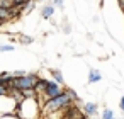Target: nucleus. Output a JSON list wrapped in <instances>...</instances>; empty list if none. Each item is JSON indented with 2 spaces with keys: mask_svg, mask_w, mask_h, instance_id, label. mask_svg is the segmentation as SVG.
<instances>
[{
  "mask_svg": "<svg viewBox=\"0 0 124 119\" xmlns=\"http://www.w3.org/2000/svg\"><path fill=\"white\" fill-rule=\"evenodd\" d=\"M41 109H43V104L38 97L24 99L17 105V116H19V119H39Z\"/></svg>",
  "mask_w": 124,
  "mask_h": 119,
  "instance_id": "1",
  "label": "nucleus"
},
{
  "mask_svg": "<svg viewBox=\"0 0 124 119\" xmlns=\"http://www.w3.org/2000/svg\"><path fill=\"white\" fill-rule=\"evenodd\" d=\"M70 104H73L71 97H70L66 92H63V94H60L56 99H51V100L44 102L41 111H43V114H44V116H48V114H51V112H56V111H61V109L68 107Z\"/></svg>",
  "mask_w": 124,
  "mask_h": 119,
  "instance_id": "2",
  "label": "nucleus"
},
{
  "mask_svg": "<svg viewBox=\"0 0 124 119\" xmlns=\"http://www.w3.org/2000/svg\"><path fill=\"white\" fill-rule=\"evenodd\" d=\"M39 82V75L38 73H27L24 77H14L10 88H19V90H26V88H34Z\"/></svg>",
  "mask_w": 124,
  "mask_h": 119,
  "instance_id": "3",
  "label": "nucleus"
},
{
  "mask_svg": "<svg viewBox=\"0 0 124 119\" xmlns=\"http://www.w3.org/2000/svg\"><path fill=\"white\" fill-rule=\"evenodd\" d=\"M17 102L10 95L0 97V116H17Z\"/></svg>",
  "mask_w": 124,
  "mask_h": 119,
  "instance_id": "4",
  "label": "nucleus"
},
{
  "mask_svg": "<svg viewBox=\"0 0 124 119\" xmlns=\"http://www.w3.org/2000/svg\"><path fill=\"white\" fill-rule=\"evenodd\" d=\"M65 90H63V87L58 83V82H54V80H49V83H48V87H46V90H44V94L43 95H39L38 99L41 100V104H44V102H48V100H51V99H56L60 94H63Z\"/></svg>",
  "mask_w": 124,
  "mask_h": 119,
  "instance_id": "5",
  "label": "nucleus"
},
{
  "mask_svg": "<svg viewBox=\"0 0 124 119\" xmlns=\"http://www.w3.org/2000/svg\"><path fill=\"white\" fill-rule=\"evenodd\" d=\"M83 112H85V116H93V117H97L99 104H97V102H87V104H83Z\"/></svg>",
  "mask_w": 124,
  "mask_h": 119,
  "instance_id": "6",
  "label": "nucleus"
},
{
  "mask_svg": "<svg viewBox=\"0 0 124 119\" xmlns=\"http://www.w3.org/2000/svg\"><path fill=\"white\" fill-rule=\"evenodd\" d=\"M54 5L53 4H46V5H43L41 7V16H43V19H51L53 16H54Z\"/></svg>",
  "mask_w": 124,
  "mask_h": 119,
  "instance_id": "7",
  "label": "nucleus"
},
{
  "mask_svg": "<svg viewBox=\"0 0 124 119\" xmlns=\"http://www.w3.org/2000/svg\"><path fill=\"white\" fill-rule=\"evenodd\" d=\"M102 80V73L97 68H90L88 70V83H99Z\"/></svg>",
  "mask_w": 124,
  "mask_h": 119,
  "instance_id": "8",
  "label": "nucleus"
},
{
  "mask_svg": "<svg viewBox=\"0 0 124 119\" xmlns=\"http://www.w3.org/2000/svg\"><path fill=\"white\" fill-rule=\"evenodd\" d=\"M48 83H49V80H46V78H43V77H39V82H38V85L34 87V88H36V92H38V97L44 94V90H46V87H48Z\"/></svg>",
  "mask_w": 124,
  "mask_h": 119,
  "instance_id": "9",
  "label": "nucleus"
},
{
  "mask_svg": "<svg viewBox=\"0 0 124 119\" xmlns=\"http://www.w3.org/2000/svg\"><path fill=\"white\" fill-rule=\"evenodd\" d=\"M9 95H10V97H12V99H14V100H16L17 104H21V102H22V100L26 99V97H24V94H22V90H19V88H14V87L10 88Z\"/></svg>",
  "mask_w": 124,
  "mask_h": 119,
  "instance_id": "10",
  "label": "nucleus"
},
{
  "mask_svg": "<svg viewBox=\"0 0 124 119\" xmlns=\"http://www.w3.org/2000/svg\"><path fill=\"white\" fill-rule=\"evenodd\" d=\"M49 73H51V77H53V80H54V82H58L60 85H63V83H65L63 73H61L58 68H51V70H49Z\"/></svg>",
  "mask_w": 124,
  "mask_h": 119,
  "instance_id": "11",
  "label": "nucleus"
},
{
  "mask_svg": "<svg viewBox=\"0 0 124 119\" xmlns=\"http://www.w3.org/2000/svg\"><path fill=\"white\" fill-rule=\"evenodd\" d=\"M0 17H2L5 22L12 21V9H0Z\"/></svg>",
  "mask_w": 124,
  "mask_h": 119,
  "instance_id": "12",
  "label": "nucleus"
},
{
  "mask_svg": "<svg viewBox=\"0 0 124 119\" xmlns=\"http://www.w3.org/2000/svg\"><path fill=\"white\" fill-rule=\"evenodd\" d=\"M19 43H21V44H31V43H34V38L22 34V36H19Z\"/></svg>",
  "mask_w": 124,
  "mask_h": 119,
  "instance_id": "13",
  "label": "nucleus"
},
{
  "mask_svg": "<svg viewBox=\"0 0 124 119\" xmlns=\"http://www.w3.org/2000/svg\"><path fill=\"white\" fill-rule=\"evenodd\" d=\"M22 94H24V97H26V99L38 97V92H36V88H26V90H22Z\"/></svg>",
  "mask_w": 124,
  "mask_h": 119,
  "instance_id": "14",
  "label": "nucleus"
},
{
  "mask_svg": "<svg viewBox=\"0 0 124 119\" xmlns=\"http://www.w3.org/2000/svg\"><path fill=\"white\" fill-rule=\"evenodd\" d=\"M112 117H116V116H114V111L109 109V107H105V109L102 111V119H112Z\"/></svg>",
  "mask_w": 124,
  "mask_h": 119,
  "instance_id": "15",
  "label": "nucleus"
},
{
  "mask_svg": "<svg viewBox=\"0 0 124 119\" xmlns=\"http://www.w3.org/2000/svg\"><path fill=\"white\" fill-rule=\"evenodd\" d=\"M14 0H0V9H12Z\"/></svg>",
  "mask_w": 124,
  "mask_h": 119,
  "instance_id": "16",
  "label": "nucleus"
},
{
  "mask_svg": "<svg viewBox=\"0 0 124 119\" xmlns=\"http://www.w3.org/2000/svg\"><path fill=\"white\" fill-rule=\"evenodd\" d=\"M16 48L12 46V44H0V51L2 53H10V51H14Z\"/></svg>",
  "mask_w": 124,
  "mask_h": 119,
  "instance_id": "17",
  "label": "nucleus"
},
{
  "mask_svg": "<svg viewBox=\"0 0 124 119\" xmlns=\"http://www.w3.org/2000/svg\"><path fill=\"white\" fill-rule=\"evenodd\" d=\"M65 92L71 97V100H73V102H75V100H78V95H77V92H75L73 88H65Z\"/></svg>",
  "mask_w": 124,
  "mask_h": 119,
  "instance_id": "18",
  "label": "nucleus"
},
{
  "mask_svg": "<svg viewBox=\"0 0 124 119\" xmlns=\"http://www.w3.org/2000/svg\"><path fill=\"white\" fill-rule=\"evenodd\" d=\"M53 5H54L56 9H60V10H63V9H65V4H63V0H53Z\"/></svg>",
  "mask_w": 124,
  "mask_h": 119,
  "instance_id": "19",
  "label": "nucleus"
},
{
  "mask_svg": "<svg viewBox=\"0 0 124 119\" xmlns=\"http://www.w3.org/2000/svg\"><path fill=\"white\" fill-rule=\"evenodd\" d=\"M9 92H10V88H9V87L0 85V97H2V95H9Z\"/></svg>",
  "mask_w": 124,
  "mask_h": 119,
  "instance_id": "20",
  "label": "nucleus"
},
{
  "mask_svg": "<svg viewBox=\"0 0 124 119\" xmlns=\"http://www.w3.org/2000/svg\"><path fill=\"white\" fill-rule=\"evenodd\" d=\"M12 75H14V77H24V75H27V71H24V70H16Z\"/></svg>",
  "mask_w": 124,
  "mask_h": 119,
  "instance_id": "21",
  "label": "nucleus"
},
{
  "mask_svg": "<svg viewBox=\"0 0 124 119\" xmlns=\"http://www.w3.org/2000/svg\"><path fill=\"white\" fill-rule=\"evenodd\" d=\"M63 32H65V34H70V32H71V26H70V24H65V26H63Z\"/></svg>",
  "mask_w": 124,
  "mask_h": 119,
  "instance_id": "22",
  "label": "nucleus"
},
{
  "mask_svg": "<svg viewBox=\"0 0 124 119\" xmlns=\"http://www.w3.org/2000/svg\"><path fill=\"white\" fill-rule=\"evenodd\" d=\"M119 109L124 112V97H122V95H121V99H119Z\"/></svg>",
  "mask_w": 124,
  "mask_h": 119,
  "instance_id": "23",
  "label": "nucleus"
},
{
  "mask_svg": "<svg viewBox=\"0 0 124 119\" xmlns=\"http://www.w3.org/2000/svg\"><path fill=\"white\" fill-rule=\"evenodd\" d=\"M0 119H19V116H0Z\"/></svg>",
  "mask_w": 124,
  "mask_h": 119,
  "instance_id": "24",
  "label": "nucleus"
},
{
  "mask_svg": "<svg viewBox=\"0 0 124 119\" xmlns=\"http://www.w3.org/2000/svg\"><path fill=\"white\" fill-rule=\"evenodd\" d=\"M119 7H121V9L124 10V0H119Z\"/></svg>",
  "mask_w": 124,
  "mask_h": 119,
  "instance_id": "25",
  "label": "nucleus"
},
{
  "mask_svg": "<svg viewBox=\"0 0 124 119\" xmlns=\"http://www.w3.org/2000/svg\"><path fill=\"white\" fill-rule=\"evenodd\" d=\"M4 24H5V21H4V19H2V17H0V27H2V26H4Z\"/></svg>",
  "mask_w": 124,
  "mask_h": 119,
  "instance_id": "26",
  "label": "nucleus"
},
{
  "mask_svg": "<svg viewBox=\"0 0 124 119\" xmlns=\"http://www.w3.org/2000/svg\"><path fill=\"white\" fill-rule=\"evenodd\" d=\"M36 2H44V0H36Z\"/></svg>",
  "mask_w": 124,
  "mask_h": 119,
  "instance_id": "27",
  "label": "nucleus"
},
{
  "mask_svg": "<svg viewBox=\"0 0 124 119\" xmlns=\"http://www.w3.org/2000/svg\"><path fill=\"white\" fill-rule=\"evenodd\" d=\"M112 119H117V117H112Z\"/></svg>",
  "mask_w": 124,
  "mask_h": 119,
  "instance_id": "28",
  "label": "nucleus"
},
{
  "mask_svg": "<svg viewBox=\"0 0 124 119\" xmlns=\"http://www.w3.org/2000/svg\"><path fill=\"white\" fill-rule=\"evenodd\" d=\"M82 119H87V117H82Z\"/></svg>",
  "mask_w": 124,
  "mask_h": 119,
  "instance_id": "29",
  "label": "nucleus"
},
{
  "mask_svg": "<svg viewBox=\"0 0 124 119\" xmlns=\"http://www.w3.org/2000/svg\"><path fill=\"white\" fill-rule=\"evenodd\" d=\"M121 119H124V117H121Z\"/></svg>",
  "mask_w": 124,
  "mask_h": 119,
  "instance_id": "30",
  "label": "nucleus"
},
{
  "mask_svg": "<svg viewBox=\"0 0 124 119\" xmlns=\"http://www.w3.org/2000/svg\"><path fill=\"white\" fill-rule=\"evenodd\" d=\"M122 14H124V10H122Z\"/></svg>",
  "mask_w": 124,
  "mask_h": 119,
  "instance_id": "31",
  "label": "nucleus"
}]
</instances>
